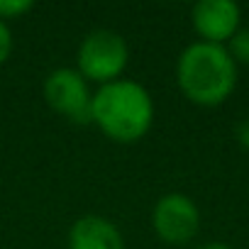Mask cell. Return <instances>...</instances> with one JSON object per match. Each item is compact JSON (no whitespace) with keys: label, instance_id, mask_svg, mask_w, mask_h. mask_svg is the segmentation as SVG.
I'll return each mask as SVG.
<instances>
[{"label":"cell","instance_id":"6da1fadb","mask_svg":"<svg viewBox=\"0 0 249 249\" xmlns=\"http://www.w3.org/2000/svg\"><path fill=\"white\" fill-rule=\"evenodd\" d=\"M90 122H95L100 132L120 144L140 142L154 122V100L144 86L137 81L117 78L100 86L93 93Z\"/></svg>","mask_w":249,"mask_h":249},{"label":"cell","instance_id":"7a4b0ae2","mask_svg":"<svg viewBox=\"0 0 249 249\" xmlns=\"http://www.w3.org/2000/svg\"><path fill=\"white\" fill-rule=\"evenodd\" d=\"M176 81L191 103L215 107L232 95L237 86V64L227 47L193 42L178 56Z\"/></svg>","mask_w":249,"mask_h":249},{"label":"cell","instance_id":"3957f363","mask_svg":"<svg viewBox=\"0 0 249 249\" xmlns=\"http://www.w3.org/2000/svg\"><path fill=\"white\" fill-rule=\"evenodd\" d=\"M130 52L124 39L112 30H93L78 47V73L93 83H112L122 76Z\"/></svg>","mask_w":249,"mask_h":249},{"label":"cell","instance_id":"277c9868","mask_svg":"<svg viewBox=\"0 0 249 249\" xmlns=\"http://www.w3.org/2000/svg\"><path fill=\"white\" fill-rule=\"evenodd\" d=\"M44 98L49 107L76 124L90 122L93 93L88 90V81L78 73V69H56L44 81Z\"/></svg>","mask_w":249,"mask_h":249},{"label":"cell","instance_id":"5b68a950","mask_svg":"<svg viewBox=\"0 0 249 249\" xmlns=\"http://www.w3.org/2000/svg\"><path fill=\"white\" fill-rule=\"evenodd\" d=\"M154 232L169 244H186L200 227L198 205L183 193H166L157 200L152 213Z\"/></svg>","mask_w":249,"mask_h":249},{"label":"cell","instance_id":"8992f818","mask_svg":"<svg viewBox=\"0 0 249 249\" xmlns=\"http://www.w3.org/2000/svg\"><path fill=\"white\" fill-rule=\"evenodd\" d=\"M191 20L200 42L225 47V42L239 32V5L232 0H200L191 13Z\"/></svg>","mask_w":249,"mask_h":249},{"label":"cell","instance_id":"52a82bcc","mask_svg":"<svg viewBox=\"0 0 249 249\" xmlns=\"http://www.w3.org/2000/svg\"><path fill=\"white\" fill-rule=\"evenodd\" d=\"M69 249H124V242L110 220L100 215H86L71 225Z\"/></svg>","mask_w":249,"mask_h":249},{"label":"cell","instance_id":"ba28073f","mask_svg":"<svg viewBox=\"0 0 249 249\" xmlns=\"http://www.w3.org/2000/svg\"><path fill=\"white\" fill-rule=\"evenodd\" d=\"M227 52L234 59V64H249V30H239L230 39Z\"/></svg>","mask_w":249,"mask_h":249},{"label":"cell","instance_id":"9c48e42d","mask_svg":"<svg viewBox=\"0 0 249 249\" xmlns=\"http://www.w3.org/2000/svg\"><path fill=\"white\" fill-rule=\"evenodd\" d=\"M35 8L32 0H0V20H13V18H22L25 13H30Z\"/></svg>","mask_w":249,"mask_h":249},{"label":"cell","instance_id":"30bf717a","mask_svg":"<svg viewBox=\"0 0 249 249\" xmlns=\"http://www.w3.org/2000/svg\"><path fill=\"white\" fill-rule=\"evenodd\" d=\"M10 52H13V35H10L8 25L0 20V64L10 56Z\"/></svg>","mask_w":249,"mask_h":249},{"label":"cell","instance_id":"8fae6325","mask_svg":"<svg viewBox=\"0 0 249 249\" xmlns=\"http://www.w3.org/2000/svg\"><path fill=\"white\" fill-rule=\"evenodd\" d=\"M234 135H237V142H239L244 149H249V117H247V120H242V122L237 124Z\"/></svg>","mask_w":249,"mask_h":249},{"label":"cell","instance_id":"7c38bea8","mask_svg":"<svg viewBox=\"0 0 249 249\" xmlns=\"http://www.w3.org/2000/svg\"><path fill=\"white\" fill-rule=\"evenodd\" d=\"M196 249H232V247L230 244H222V242H205V244H200Z\"/></svg>","mask_w":249,"mask_h":249}]
</instances>
